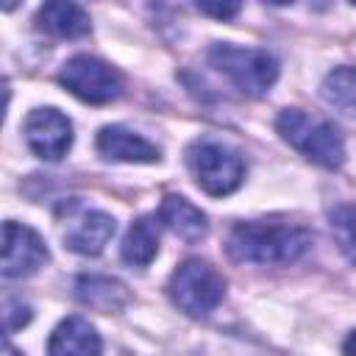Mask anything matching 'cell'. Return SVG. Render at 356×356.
Masks as SVG:
<instances>
[{
	"label": "cell",
	"mask_w": 356,
	"mask_h": 356,
	"mask_svg": "<svg viewBox=\"0 0 356 356\" xmlns=\"http://www.w3.org/2000/svg\"><path fill=\"white\" fill-rule=\"evenodd\" d=\"M75 295L83 306L97 312H117L128 303V292L120 281L106 275H83L75 281Z\"/></svg>",
	"instance_id": "cell-15"
},
{
	"label": "cell",
	"mask_w": 356,
	"mask_h": 356,
	"mask_svg": "<svg viewBox=\"0 0 356 356\" xmlns=\"http://www.w3.org/2000/svg\"><path fill=\"white\" fill-rule=\"evenodd\" d=\"M331 234L342 256L356 267V203H342L331 211Z\"/></svg>",
	"instance_id": "cell-17"
},
{
	"label": "cell",
	"mask_w": 356,
	"mask_h": 356,
	"mask_svg": "<svg viewBox=\"0 0 356 356\" xmlns=\"http://www.w3.org/2000/svg\"><path fill=\"white\" fill-rule=\"evenodd\" d=\"M22 134L28 147L44 159V161H58L67 156V150L72 147V122L67 114H61L58 108H33L25 122H22Z\"/></svg>",
	"instance_id": "cell-7"
},
{
	"label": "cell",
	"mask_w": 356,
	"mask_h": 356,
	"mask_svg": "<svg viewBox=\"0 0 356 356\" xmlns=\"http://www.w3.org/2000/svg\"><path fill=\"white\" fill-rule=\"evenodd\" d=\"M186 164L195 175V184L211 197L231 195L245 181V161L236 150L217 139H195L186 147Z\"/></svg>",
	"instance_id": "cell-4"
},
{
	"label": "cell",
	"mask_w": 356,
	"mask_h": 356,
	"mask_svg": "<svg viewBox=\"0 0 356 356\" xmlns=\"http://www.w3.org/2000/svg\"><path fill=\"white\" fill-rule=\"evenodd\" d=\"M159 222H164L175 236H181L186 242H197V239H203L209 234L206 214L195 203H189L186 197H181V195H167L161 200Z\"/></svg>",
	"instance_id": "cell-12"
},
{
	"label": "cell",
	"mask_w": 356,
	"mask_h": 356,
	"mask_svg": "<svg viewBox=\"0 0 356 356\" xmlns=\"http://www.w3.org/2000/svg\"><path fill=\"white\" fill-rule=\"evenodd\" d=\"M209 64L222 72L239 92L259 97L270 92V86L278 78V61L259 47H239L231 42H214L206 53Z\"/></svg>",
	"instance_id": "cell-3"
},
{
	"label": "cell",
	"mask_w": 356,
	"mask_h": 356,
	"mask_svg": "<svg viewBox=\"0 0 356 356\" xmlns=\"http://www.w3.org/2000/svg\"><path fill=\"white\" fill-rule=\"evenodd\" d=\"M47 261V245L42 236L22 225L8 220L3 225V278H28Z\"/></svg>",
	"instance_id": "cell-8"
},
{
	"label": "cell",
	"mask_w": 356,
	"mask_h": 356,
	"mask_svg": "<svg viewBox=\"0 0 356 356\" xmlns=\"http://www.w3.org/2000/svg\"><path fill=\"white\" fill-rule=\"evenodd\" d=\"M309 245V228L289 220H245L228 231V253L248 264H292Z\"/></svg>",
	"instance_id": "cell-1"
},
{
	"label": "cell",
	"mask_w": 356,
	"mask_h": 356,
	"mask_svg": "<svg viewBox=\"0 0 356 356\" xmlns=\"http://www.w3.org/2000/svg\"><path fill=\"white\" fill-rule=\"evenodd\" d=\"M342 353H345V356H356V331H350L348 339L342 342Z\"/></svg>",
	"instance_id": "cell-20"
},
{
	"label": "cell",
	"mask_w": 356,
	"mask_h": 356,
	"mask_svg": "<svg viewBox=\"0 0 356 356\" xmlns=\"http://www.w3.org/2000/svg\"><path fill=\"white\" fill-rule=\"evenodd\" d=\"M275 128L281 134L284 142H289L298 153H303L309 161L325 167V170H337L345 161V142L339 136V131L314 114H306L300 108H284L275 117Z\"/></svg>",
	"instance_id": "cell-2"
},
{
	"label": "cell",
	"mask_w": 356,
	"mask_h": 356,
	"mask_svg": "<svg viewBox=\"0 0 356 356\" xmlns=\"http://www.w3.org/2000/svg\"><path fill=\"white\" fill-rule=\"evenodd\" d=\"M114 231H117V222L111 214L97 211V209H83L78 217L70 220V225L64 231V245L72 253L97 256V253H103V248L108 245Z\"/></svg>",
	"instance_id": "cell-9"
},
{
	"label": "cell",
	"mask_w": 356,
	"mask_h": 356,
	"mask_svg": "<svg viewBox=\"0 0 356 356\" xmlns=\"http://www.w3.org/2000/svg\"><path fill=\"white\" fill-rule=\"evenodd\" d=\"M36 19H39L42 31H47L53 36H61V39H78V36H86L92 31L89 14L78 3H64V0L44 3L39 8Z\"/></svg>",
	"instance_id": "cell-13"
},
{
	"label": "cell",
	"mask_w": 356,
	"mask_h": 356,
	"mask_svg": "<svg viewBox=\"0 0 356 356\" xmlns=\"http://www.w3.org/2000/svg\"><path fill=\"white\" fill-rule=\"evenodd\" d=\"M103 339L95 331V325L83 317H64L50 339H47V356H100Z\"/></svg>",
	"instance_id": "cell-11"
},
{
	"label": "cell",
	"mask_w": 356,
	"mask_h": 356,
	"mask_svg": "<svg viewBox=\"0 0 356 356\" xmlns=\"http://www.w3.org/2000/svg\"><path fill=\"white\" fill-rule=\"evenodd\" d=\"M159 253V217H139L125 231L120 256L131 267H147Z\"/></svg>",
	"instance_id": "cell-14"
},
{
	"label": "cell",
	"mask_w": 356,
	"mask_h": 356,
	"mask_svg": "<svg viewBox=\"0 0 356 356\" xmlns=\"http://www.w3.org/2000/svg\"><path fill=\"white\" fill-rule=\"evenodd\" d=\"M95 145H97V153L108 161H128V164H153V161H159V147L153 142H147L142 134H136L125 125L100 128Z\"/></svg>",
	"instance_id": "cell-10"
},
{
	"label": "cell",
	"mask_w": 356,
	"mask_h": 356,
	"mask_svg": "<svg viewBox=\"0 0 356 356\" xmlns=\"http://www.w3.org/2000/svg\"><path fill=\"white\" fill-rule=\"evenodd\" d=\"M170 300L189 317H206L225 298V278L200 259H186L175 267L167 284Z\"/></svg>",
	"instance_id": "cell-5"
},
{
	"label": "cell",
	"mask_w": 356,
	"mask_h": 356,
	"mask_svg": "<svg viewBox=\"0 0 356 356\" xmlns=\"http://www.w3.org/2000/svg\"><path fill=\"white\" fill-rule=\"evenodd\" d=\"M61 86H67L70 95H75L83 103L103 106L122 95V75L106 64L103 58H95L89 53H78L64 61L58 72Z\"/></svg>",
	"instance_id": "cell-6"
},
{
	"label": "cell",
	"mask_w": 356,
	"mask_h": 356,
	"mask_svg": "<svg viewBox=\"0 0 356 356\" xmlns=\"http://www.w3.org/2000/svg\"><path fill=\"white\" fill-rule=\"evenodd\" d=\"M28 320H31V306L22 303V300L8 298V300H6V328H8V331H17V328H22Z\"/></svg>",
	"instance_id": "cell-18"
},
{
	"label": "cell",
	"mask_w": 356,
	"mask_h": 356,
	"mask_svg": "<svg viewBox=\"0 0 356 356\" xmlns=\"http://www.w3.org/2000/svg\"><path fill=\"white\" fill-rule=\"evenodd\" d=\"M197 11H203V14H211V17H220V19H228V17H234L236 11H239V6L236 3H197Z\"/></svg>",
	"instance_id": "cell-19"
},
{
	"label": "cell",
	"mask_w": 356,
	"mask_h": 356,
	"mask_svg": "<svg viewBox=\"0 0 356 356\" xmlns=\"http://www.w3.org/2000/svg\"><path fill=\"white\" fill-rule=\"evenodd\" d=\"M323 97L342 114L356 117V67H337L323 81Z\"/></svg>",
	"instance_id": "cell-16"
}]
</instances>
